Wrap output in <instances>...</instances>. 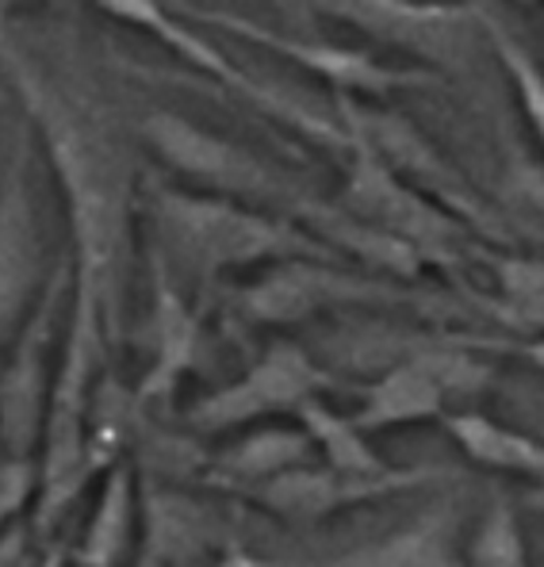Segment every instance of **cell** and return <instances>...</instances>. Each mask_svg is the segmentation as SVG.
<instances>
[{
  "label": "cell",
  "instance_id": "obj_1",
  "mask_svg": "<svg viewBox=\"0 0 544 567\" xmlns=\"http://www.w3.org/2000/svg\"><path fill=\"white\" fill-rule=\"evenodd\" d=\"M0 70L20 96L28 123L62 188L70 223V322L107 357L127 333L138 165L107 115L54 78L0 16Z\"/></svg>",
  "mask_w": 544,
  "mask_h": 567
},
{
  "label": "cell",
  "instance_id": "obj_2",
  "mask_svg": "<svg viewBox=\"0 0 544 567\" xmlns=\"http://www.w3.org/2000/svg\"><path fill=\"white\" fill-rule=\"evenodd\" d=\"M142 212L154 235L150 257H157L170 277H188L199 299L230 272L273 269L284 261H338L288 215L257 212L212 192L150 181L142 188Z\"/></svg>",
  "mask_w": 544,
  "mask_h": 567
},
{
  "label": "cell",
  "instance_id": "obj_3",
  "mask_svg": "<svg viewBox=\"0 0 544 567\" xmlns=\"http://www.w3.org/2000/svg\"><path fill=\"white\" fill-rule=\"evenodd\" d=\"M396 341L383 357V369L361 388L353 422L361 433H388L407 425L445 422L453 411H468L475 399L495 388V364L487 349L502 341L468 338V333H414L388 330Z\"/></svg>",
  "mask_w": 544,
  "mask_h": 567
},
{
  "label": "cell",
  "instance_id": "obj_4",
  "mask_svg": "<svg viewBox=\"0 0 544 567\" xmlns=\"http://www.w3.org/2000/svg\"><path fill=\"white\" fill-rule=\"evenodd\" d=\"M230 307L249 327H296L326 311H418L433 319H460L468 303L422 284L376 277L346 261H284L234 288Z\"/></svg>",
  "mask_w": 544,
  "mask_h": 567
},
{
  "label": "cell",
  "instance_id": "obj_5",
  "mask_svg": "<svg viewBox=\"0 0 544 567\" xmlns=\"http://www.w3.org/2000/svg\"><path fill=\"white\" fill-rule=\"evenodd\" d=\"M138 135L165 169L196 185V192H212V196L257 207V212L288 215V219H296L299 207L315 196L304 181L291 177L288 169H280L257 150L219 135V131L199 127L181 112L154 107L138 120Z\"/></svg>",
  "mask_w": 544,
  "mask_h": 567
},
{
  "label": "cell",
  "instance_id": "obj_6",
  "mask_svg": "<svg viewBox=\"0 0 544 567\" xmlns=\"http://www.w3.org/2000/svg\"><path fill=\"white\" fill-rule=\"evenodd\" d=\"M92 4H96L104 16H112V20L131 23V28H138L142 35L157 39V43L165 50H173L188 70H196L199 78H212L215 89L238 96L242 104H249L254 112H261L265 120L288 127L291 135L315 142V146L330 150V154H338V157L349 150V135L338 123V115L318 112V107H311L307 100L284 93V89H273L269 81L242 70V65L223 54L196 23L184 20L181 12H173V8L162 4V0H92Z\"/></svg>",
  "mask_w": 544,
  "mask_h": 567
},
{
  "label": "cell",
  "instance_id": "obj_7",
  "mask_svg": "<svg viewBox=\"0 0 544 567\" xmlns=\"http://www.w3.org/2000/svg\"><path fill=\"white\" fill-rule=\"evenodd\" d=\"M330 199L357 219L380 227L383 235L407 241L425 261V269H441L456 277L472 261H480V238L438 199H430L396 169H388L357 138H349V150L341 154V188Z\"/></svg>",
  "mask_w": 544,
  "mask_h": 567
},
{
  "label": "cell",
  "instance_id": "obj_8",
  "mask_svg": "<svg viewBox=\"0 0 544 567\" xmlns=\"http://www.w3.org/2000/svg\"><path fill=\"white\" fill-rule=\"evenodd\" d=\"M333 115H338V123L346 127L349 138L365 142L388 169H396L418 192L438 199L445 212H453L480 241H499V246L514 241V227L472 188V181L403 112L372 104V100L333 96Z\"/></svg>",
  "mask_w": 544,
  "mask_h": 567
},
{
  "label": "cell",
  "instance_id": "obj_9",
  "mask_svg": "<svg viewBox=\"0 0 544 567\" xmlns=\"http://www.w3.org/2000/svg\"><path fill=\"white\" fill-rule=\"evenodd\" d=\"M315 12L349 23L380 47L403 50L414 65L438 73H472L487 54L480 0H307Z\"/></svg>",
  "mask_w": 544,
  "mask_h": 567
},
{
  "label": "cell",
  "instance_id": "obj_10",
  "mask_svg": "<svg viewBox=\"0 0 544 567\" xmlns=\"http://www.w3.org/2000/svg\"><path fill=\"white\" fill-rule=\"evenodd\" d=\"M184 20L204 23V28H219L227 35L242 39L249 47H261L269 54L284 58V62L307 70L315 81H322L326 89H333V96H349V100H380L396 96V93H410V89H441L445 78L422 70V65H391L383 58L368 54V50L357 47H338L326 43V39H299L288 35V31H273L265 23L249 20V16L227 12V8H207V4H184L177 8Z\"/></svg>",
  "mask_w": 544,
  "mask_h": 567
},
{
  "label": "cell",
  "instance_id": "obj_11",
  "mask_svg": "<svg viewBox=\"0 0 544 567\" xmlns=\"http://www.w3.org/2000/svg\"><path fill=\"white\" fill-rule=\"evenodd\" d=\"M70 257H62L58 269L47 277L35 311L28 315L12 349L0 361V456L39 461L58 372V307L70 291Z\"/></svg>",
  "mask_w": 544,
  "mask_h": 567
},
{
  "label": "cell",
  "instance_id": "obj_12",
  "mask_svg": "<svg viewBox=\"0 0 544 567\" xmlns=\"http://www.w3.org/2000/svg\"><path fill=\"white\" fill-rule=\"evenodd\" d=\"M338 388L333 372L307 353L296 341H273L238 380L199 395L188 403L184 422L196 433H238L249 425L296 419L307 403L326 399Z\"/></svg>",
  "mask_w": 544,
  "mask_h": 567
},
{
  "label": "cell",
  "instance_id": "obj_13",
  "mask_svg": "<svg viewBox=\"0 0 544 567\" xmlns=\"http://www.w3.org/2000/svg\"><path fill=\"white\" fill-rule=\"evenodd\" d=\"M449 480H456V472L445 468V464H396L383 475H349L311 461L304 468L276 475L261 487L238 491V498L284 525H322L338 518V514L357 511V506L418 495V491L441 487Z\"/></svg>",
  "mask_w": 544,
  "mask_h": 567
},
{
  "label": "cell",
  "instance_id": "obj_14",
  "mask_svg": "<svg viewBox=\"0 0 544 567\" xmlns=\"http://www.w3.org/2000/svg\"><path fill=\"white\" fill-rule=\"evenodd\" d=\"M35 207L28 188V146L16 150L0 185V361L43 296Z\"/></svg>",
  "mask_w": 544,
  "mask_h": 567
},
{
  "label": "cell",
  "instance_id": "obj_15",
  "mask_svg": "<svg viewBox=\"0 0 544 567\" xmlns=\"http://www.w3.org/2000/svg\"><path fill=\"white\" fill-rule=\"evenodd\" d=\"M150 364L135 388V403H165L204 353V307H192L170 269L150 257Z\"/></svg>",
  "mask_w": 544,
  "mask_h": 567
},
{
  "label": "cell",
  "instance_id": "obj_16",
  "mask_svg": "<svg viewBox=\"0 0 544 567\" xmlns=\"http://www.w3.org/2000/svg\"><path fill=\"white\" fill-rule=\"evenodd\" d=\"M315 567H468L460 545V511L453 503H433L399 529Z\"/></svg>",
  "mask_w": 544,
  "mask_h": 567
},
{
  "label": "cell",
  "instance_id": "obj_17",
  "mask_svg": "<svg viewBox=\"0 0 544 567\" xmlns=\"http://www.w3.org/2000/svg\"><path fill=\"white\" fill-rule=\"evenodd\" d=\"M315 461L311 437L304 433V425H284V422H265L249 425V430L234 433L227 445L212 456V468H207V483L219 491H249L261 487V483L276 480V475L304 468Z\"/></svg>",
  "mask_w": 544,
  "mask_h": 567
},
{
  "label": "cell",
  "instance_id": "obj_18",
  "mask_svg": "<svg viewBox=\"0 0 544 567\" xmlns=\"http://www.w3.org/2000/svg\"><path fill=\"white\" fill-rule=\"evenodd\" d=\"M138 475L131 461H115L100 480L85 533L70 548V567H123L138 556Z\"/></svg>",
  "mask_w": 544,
  "mask_h": 567
},
{
  "label": "cell",
  "instance_id": "obj_19",
  "mask_svg": "<svg viewBox=\"0 0 544 567\" xmlns=\"http://www.w3.org/2000/svg\"><path fill=\"white\" fill-rule=\"evenodd\" d=\"M480 265L491 277V296L468 291V303L483 307L495 322L522 341L544 338V257L517 249H480Z\"/></svg>",
  "mask_w": 544,
  "mask_h": 567
},
{
  "label": "cell",
  "instance_id": "obj_20",
  "mask_svg": "<svg viewBox=\"0 0 544 567\" xmlns=\"http://www.w3.org/2000/svg\"><path fill=\"white\" fill-rule=\"evenodd\" d=\"M449 441L464 453L468 464L495 475H514V480L544 483V441H537L533 433H522L514 425L491 419V414L475 411H453L445 422Z\"/></svg>",
  "mask_w": 544,
  "mask_h": 567
},
{
  "label": "cell",
  "instance_id": "obj_21",
  "mask_svg": "<svg viewBox=\"0 0 544 567\" xmlns=\"http://www.w3.org/2000/svg\"><path fill=\"white\" fill-rule=\"evenodd\" d=\"M296 422L304 425V433L311 437L315 461L326 464L333 472H349V475H383L396 464H388L376 453L372 437L357 430L353 414L333 411L326 399H315L304 411L296 414Z\"/></svg>",
  "mask_w": 544,
  "mask_h": 567
},
{
  "label": "cell",
  "instance_id": "obj_22",
  "mask_svg": "<svg viewBox=\"0 0 544 567\" xmlns=\"http://www.w3.org/2000/svg\"><path fill=\"white\" fill-rule=\"evenodd\" d=\"M483 31H487L491 54H495V62L502 65V73H506L510 89H514L517 104H522V112H525V123H530L533 138H537V146L544 154V70H541V62L487 4H483Z\"/></svg>",
  "mask_w": 544,
  "mask_h": 567
},
{
  "label": "cell",
  "instance_id": "obj_23",
  "mask_svg": "<svg viewBox=\"0 0 544 567\" xmlns=\"http://www.w3.org/2000/svg\"><path fill=\"white\" fill-rule=\"evenodd\" d=\"M468 567H530V545L510 498H495L464 540Z\"/></svg>",
  "mask_w": 544,
  "mask_h": 567
},
{
  "label": "cell",
  "instance_id": "obj_24",
  "mask_svg": "<svg viewBox=\"0 0 544 567\" xmlns=\"http://www.w3.org/2000/svg\"><path fill=\"white\" fill-rule=\"evenodd\" d=\"M39 495V461L0 456V533L16 522L31 518Z\"/></svg>",
  "mask_w": 544,
  "mask_h": 567
},
{
  "label": "cell",
  "instance_id": "obj_25",
  "mask_svg": "<svg viewBox=\"0 0 544 567\" xmlns=\"http://www.w3.org/2000/svg\"><path fill=\"white\" fill-rule=\"evenodd\" d=\"M506 188L514 192L517 212H522V230L544 238V165L530 154H514L506 169Z\"/></svg>",
  "mask_w": 544,
  "mask_h": 567
},
{
  "label": "cell",
  "instance_id": "obj_26",
  "mask_svg": "<svg viewBox=\"0 0 544 567\" xmlns=\"http://www.w3.org/2000/svg\"><path fill=\"white\" fill-rule=\"evenodd\" d=\"M43 545L31 533V522H16L0 533V567H39Z\"/></svg>",
  "mask_w": 544,
  "mask_h": 567
},
{
  "label": "cell",
  "instance_id": "obj_27",
  "mask_svg": "<svg viewBox=\"0 0 544 567\" xmlns=\"http://www.w3.org/2000/svg\"><path fill=\"white\" fill-rule=\"evenodd\" d=\"M506 353L522 357L525 364H533L537 372H544V338H533V341H517V346H502Z\"/></svg>",
  "mask_w": 544,
  "mask_h": 567
},
{
  "label": "cell",
  "instance_id": "obj_28",
  "mask_svg": "<svg viewBox=\"0 0 544 567\" xmlns=\"http://www.w3.org/2000/svg\"><path fill=\"white\" fill-rule=\"evenodd\" d=\"M70 548L73 540L54 537L50 545H43V556H39V567H70Z\"/></svg>",
  "mask_w": 544,
  "mask_h": 567
},
{
  "label": "cell",
  "instance_id": "obj_29",
  "mask_svg": "<svg viewBox=\"0 0 544 567\" xmlns=\"http://www.w3.org/2000/svg\"><path fill=\"white\" fill-rule=\"evenodd\" d=\"M131 567H165V553H162V545H157L150 533H142V545H138V556H135V564Z\"/></svg>",
  "mask_w": 544,
  "mask_h": 567
},
{
  "label": "cell",
  "instance_id": "obj_30",
  "mask_svg": "<svg viewBox=\"0 0 544 567\" xmlns=\"http://www.w3.org/2000/svg\"><path fill=\"white\" fill-rule=\"evenodd\" d=\"M522 506H525V511H533V514H541V518H544V483H533V487L525 491V495H522Z\"/></svg>",
  "mask_w": 544,
  "mask_h": 567
},
{
  "label": "cell",
  "instance_id": "obj_31",
  "mask_svg": "<svg viewBox=\"0 0 544 567\" xmlns=\"http://www.w3.org/2000/svg\"><path fill=\"white\" fill-rule=\"evenodd\" d=\"M16 4H23V0H0V16H4V20H8V12H12Z\"/></svg>",
  "mask_w": 544,
  "mask_h": 567
},
{
  "label": "cell",
  "instance_id": "obj_32",
  "mask_svg": "<svg viewBox=\"0 0 544 567\" xmlns=\"http://www.w3.org/2000/svg\"><path fill=\"white\" fill-rule=\"evenodd\" d=\"M517 4H544V0H517Z\"/></svg>",
  "mask_w": 544,
  "mask_h": 567
}]
</instances>
